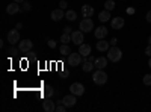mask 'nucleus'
<instances>
[{
  "label": "nucleus",
  "instance_id": "37",
  "mask_svg": "<svg viewBox=\"0 0 151 112\" xmlns=\"http://www.w3.org/2000/svg\"><path fill=\"white\" fill-rule=\"evenodd\" d=\"M14 2H17V3H23V2H26V0H14Z\"/></svg>",
  "mask_w": 151,
  "mask_h": 112
},
{
  "label": "nucleus",
  "instance_id": "9",
  "mask_svg": "<svg viewBox=\"0 0 151 112\" xmlns=\"http://www.w3.org/2000/svg\"><path fill=\"white\" fill-rule=\"evenodd\" d=\"M110 24H112V29L118 30V29H122V27H124L125 20H124L122 17H113V18H112V21H110Z\"/></svg>",
  "mask_w": 151,
  "mask_h": 112
},
{
  "label": "nucleus",
  "instance_id": "23",
  "mask_svg": "<svg viewBox=\"0 0 151 112\" xmlns=\"http://www.w3.org/2000/svg\"><path fill=\"white\" fill-rule=\"evenodd\" d=\"M65 18H67L68 21H74L76 18H77V12H76V11H73V9L67 11V12H65Z\"/></svg>",
  "mask_w": 151,
  "mask_h": 112
},
{
  "label": "nucleus",
  "instance_id": "20",
  "mask_svg": "<svg viewBox=\"0 0 151 112\" xmlns=\"http://www.w3.org/2000/svg\"><path fill=\"white\" fill-rule=\"evenodd\" d=\"M98 20L101 21V23H106V21H109V20H110V11H107V9L101 11V12L98 14Z\"/></svg>",
  "mask_w": 151,
  "mask_h": 112
},
{
  "label": "nucleus",
  "instance_id": "38",
  "mask_svg": "<svg viewBox=\"0 0 151 112\" xmlns=\"http://www.w3.org/2000/svg\"><path fill=\"white\" fill-rule=\"evenodd\" d=\"M148 67L151 68V56H150V61H148Z\"/></svg>",
  "mask_w": 151,
  "mask_h": 112
},
{
  "label": "nucleus",
  "instance_id": "16",
  "mask_svg": "<svg viewBox=\"0 0 151 112\" xmlns=\"http://www.w3.org/2000/svg\"><path fill=\"white\" fill-rule=\"evenodd\" d=\"M107 61H109V59H106L104 56L97 58L95 62H94V64H95V68H98V70H104V68L107 67Z\"/></svg>",
  "mask_w": 151,
  "mask_h": 112
},
{
  "label": "nucleus",
  "instance_id": "12",
  "mask_svg": "<svg viewBox=\"0 0 151 112\" xmlns=\"http://www.w3.org/2000/svg\"><path fill=\"white\" fill-rule=\"evenodd\" d=\"M52 20L53 21H60L62 18H65V12H64V9H55V11H52Z\"/></svg>",
  "mask_w": 151,
  "mask_h": 112
},
{
  "label": "nucleus",
  "instance_id": "1",
  "mask_svg": "<svg viewBox=\"0 0 151 112\" xmlns=\"http://www.w3.org/2000/svg\"><path fill=\"white\" fill-rule=\"evenodd\" d=\"M121 58H122V52H121L119 47L112 46L109 50H107V59L110 62H118V61H121Z\"/></svg>",
  "mask_w": 151,
  "mask_h": 112
},
{
  "label": "nucleus",
  "instance_id": "28",
  "mask_svg": "<svg viewBox=\"0 0 151 112\" xmlns=\"http://www.w3.org/2000/svg\"><path fill=\"white\" fill-rule=\"evenodd\" d=\"M23 11H30V3L29 2H23Z\"/></svg>",
  "mask_w": 151,
  "mask_h": 112
},
{
  "label": "nucleus",
  "instance_id": "34",
  "mask_svg": "<svg viewBox=\"0 0 151 112\" xmlns=\"http://www.w3.org/2000/svg\"><path fill=\"white\" fill-rule=\"evenodd\" d=\"M116 43H118L116 38H112V40H110V44H112V46H116Z\"/></svg>",
  "mask_w": 151,
  "mask_h": 112
},
{
  "label": "nucleus",
  "instance_id": "25",
  "mask_svg": "<svg viewBox=\"0 0 151 112\" xmlns=\"http://www.w3.org/2000/svg\"><path fill=\"white\" fill-rule=\"evenodd\" d=\"M71 41V35H68V33H62V36H60V43L62 44H68Z\"/></svg>",
  "mask_w": 151,
  "mask_h": 112
},
{
  "label": "nucleus",
  "instance_id": "18",
  "mask_svg": "<svg viewBox=\"0 0 151 112\" xmlns=\"http://www.w3.org/2000/svg\"><path fill=\"white\" fill-rule=\"evenodd\" d=\"M79 53L83 56V58H86V56H89L91 55V46L89 44H80L79 46Z\"/></svg>",
  "mask_w": 151,
  "mask_h": 112
},
{
  "label": "nucleus",
  "instance_id": "21",
  "mask_svg": "<svg viewBox=\"0 0 151 112\" xmlns=\"http://www.w3.org/2000/svg\"><path fill=\"white\" fill-rule=\"evenodd\" d=\"M94 67H95V64H94V62H91V61H85L83 62V65H82V70L85 71V73H89V71H92L94 70Z\"/></svg>",
  "mask_w": 151,
  "mask_h": 112
},
{
  "label": "nucleus",
  "instance_id": "24",
  "mask_svg": "<svg viewBox=\"0 0 151 112\" xmlns=\"http://www.w3.org/2000/svg\"><path fill=\"white\" fill-rule=\"evenodd\" d=\"M104 9H107V11L115 9V2H113V0H106V3H104Z\"/></svg>",
  "mask_w": 151,
  "mask_h": 112
},
{
  "label": "nucleus",
  "instance_id": "29",
  "mask_svg": "<svg viewBox=\"0 0 151 112\" xmlns=\"http://www.w3.org/2000/svg\"><path fill=\"white\" fill-rule=\"evenodd\" d=\"M67 6H68V3H67V2H65V0H62V2H60V3H59V8H60V9H65V8H67Z\"/></svg>",
  "mask_w": 151,
  "mask_h": 112
},
{
  "label": "nucleus",
  "instance_id": "39",
  "mask_svg": "<svg viewBox=\"0 0 151 112\" xmlns=\"http://www.w3.org/2000/svg\"><path fill=\"white\" fill-rule=\"evenodd\" d=\"M148 44H151V35H150V38H148Z\"/></svg>",
  "mask_w": 151,
  "mask_h": 112
},
{
  "label": "nucleus",
  "instance_id": "10",
  "mask_svg": "<svg viewBox=\"0 0 151 112\" xmlns=\"http://www.w3.org/2000/svg\"><path fill=\"white\" fill-rule=\"evenodd\" d=\"M76 102H77V98H76V95L71 92V94H68V95H65L64 98H62V103H64L67 108H73L74 105H76Z\"/></svg>",
  "mask_w": 151,
  "mask_h": 112
},
{
  "label": "nucleus",
  "instance_id": "35",
  "mask_svg": "<svg viewBox=\"0 0 151 112\" xmlns=\"http://www.w3.org/2000/svg\"><path fill=\"white\" fill-rule=\"evenodd\" d=\"M86 58H88V61H91V62H95V59H94V56H91V55H89V56H86Z\"/></svg>",
  "mask_w": 151,
  "mask_h": 112
},
{
  "label": "nucleus",
  "instance_id": "17",
  "mask_svg": "<svg viewBox=\"0 0 151 112\" xmlns=\"http://www.w3.org/2000/svg\"><path fill=\"white\" fill-rule=\"evenodd\" d=\"M82 15L85 18H91L94 15V8L91 5H83L82 6Z\"/></svg>",
  "mask_w": 151,
  "mask_h": 112
},
{
  "label": "nucleus",
  "instance_id": "6",
  "mask_svg": "<svg viewBox=\"0 0 151 112\" xmlns=\"http://www.w3.org/2000/svg\"><path fill=\"white\" fill-rule=\"evenodd\" d=\"M70 92H73L74 95H83L85 86H83L82 83H79V82H74V83H71V86H70Z\"/></svg>",
  "mask_w": 151,
  "mask_h": 112
},
{
  "label": "nucleus",
  "instance_id": "15",
  "mask_svg": "<svg viewBox=\"0 0 151 112\" xmlns=\"http://www.w3.org/2000/svg\"><path fill=\"white\" fill-rule=\"evenodd\" d=\"M106 35H107V29H106L104 26H100V27H97V29L94 30V36H95L97 40L106 38Z\"/></svg>",
  "mask_w": 151,
  "mask_h": 112
},
{
  "label": "nucleus",
  "instance_id": "2",
  "mask_svg": "<svg viewBox=\"0 0 151 112\" xmlns=\"http://www.w3.org/2000/svg\"><path fill=\"white\" fill-rule=\"evenodd\" d=\"M92 80H94V83H95V85H104V83L107 82V74H106V71L98 70V68H97V71H94Z\"/></svg>",
  "mask_w": 151,
  "mask_h": 112
},
{
  "label": "nucleus",
  "instance_id": "22",
  "mask_svg": "<svg viewBox=\"0 0 151 112\" xmlns=\"http://www.w3.org/2000/svg\"><path fill=\"white\" fill-rule=\"evenodd\" d=\"M59 53H60L62 56H70V55H71V48H70L67 44H62V46L59 47Z\"/></svg>",
  "mask_w": 151,
  "mask_h": 112
},
{
  "label": "nucleus",
  "instance_id": "8",
  "mask_svg": "<svg viewBox=\"0 0 151 112\" xmlns=\"http://www.w3.org/2000/svg\"><path fill=\"white\" fill-rule=\"evenodd\" d=\"M71 41L76 44V46H80V44H83V32L82 30H74L73 33H71Z\"/></svg>",
  "mask_w": 151,
  "mask_h": 112
},
{
  "label": "nucleus",
  "instance_id": "11",
  "mask_svg": "<svg viewBox=\"0 0 151 112\" xmlns=\"http://www.w3.org/2000/svg\"><path fill=\"white\" fill-rule=\"evenodd\" d=\"M95 48H97L98 52H107L109 48H110V44H109V41H106V38H103V40H98Z\"/></svg>",
  "mask_w": 151,
  "mask_h": 112
},
{
  "label": "nucleus",
  "instance_id": "3",
  "mask_svg": "<svg viewBox=\"0 0 151 112\" xmlns=\"http://www.w3.org/2000/svg\"><path fill=\"white\" fill-rule=\"evenodd\" d=\"M80 30L83 32V33H88V32H92V29H94V21L91 20V18H83L82 21H80Z\"/></svg>",
  "mask_w": 151,
  "mask_h": 112
},
{
  "label": "nucleus",
  "instance_id": "33",
  "mask_svg": "<svg viewBox=\"0 0 151 112\" xmlns=\"http://www.w3.org/2000/svg\"><path fill=\"white\" fill-rule=\"evenodd\" d=\"M145 18H147V21H148V23H151V11H148V12H147V17H145Z\"/></svg>",
  "mask_w": 151,
  "mask_h": 112
},
{
  "label": "nucleus",
  "instance_id": "13",
  "mask_svg": "<svg viewBox=\"0 0 151 112\" xmlns=\"http://www.w3.org/2000/svg\"><path fill=\"white\" fill-rule=\"evenodd\" d=\"M42 109L45 112H55L56 111V105H55V102L50 100V98H45V100L42 102Z\"/></svg>",
  "mask_w": 151,
  "mask_h": 112
},
{
  "label": "nucleus",
  "instance_id": "19",
  "mask_svg": "<svg viewBox=\"0 0 151 112\" xmlns=\"http://www.w3.org/2000/svg\"><path fill=\"white\" fill-rule=\"evenodd\" d=\"M42 95H44V98H50L53 94H55V90L52 88L50 85H42Z\"/></svg>",
  "mask_w": 151,
  "mask_h": 112
},
{
  "label": "nucleus",
  "instance_id": "4",
  "mask_svg": "<svg viewBox=\"0 0 151 112\" xmlns=\"http://www.w3.org/2000/svg\"><path fill=\"white\" fill-rule=\"evenodd\" d=\"M18 48H20L21 53H29L32 48H33V43L30 40H21L18 43Z\"/></svg>",
  "mask_w": 151,
  "mask_h": 112
},
{
  "label": "nucleus",
  "instance_id": "27",
  "mask_svg": "<svg viewBox=\"0 0 151 112\" xmlns=\"http://www.w3.org/2000/svg\"><path fill=\"white\" fill-rule=\"evenodd\" d=\"M18 50H20V48H15V47H12V48H9V52H8V53H9L11 56H15Z\"/></svg>",
  "mask_w": 151,
  "mask_h": 112
},
{
  "label": "nucleus",
  "instance_id": "32",
  "mask_svg": "<svg viewBox=\"0 0 151 112\" xmlns=\"http://www.w3.org/2000/svg\"><path fill=\"white\" fill-rule=\"evenodd\" d=\"M64 33H68V35H71V33H73V32H71V27H70V26L64 27Z\"/></svg>",
  "mask_w": 151,
  "mask_h": 112
},
{
  "label": "nucleus",
  "instance_id": "14",
  "mask_svg": "<svg viewBox=\"0 0 151 112\" xmlns=\"http://www.w3.org/2000/svg\"><path fill=\"white\" fill-rule=\"evenodd\" d=\"M6 12H8L9 15L18 14V12H20V5H18L17 2H12V3H9V5L6 6Z\"/></svg>",
  "mask_w": 151,
  "mask_h": 112
},
{
  "label": "nucleus",
  "instance_id": "36",
  "mask_svg": "<svg viewBox=\"0 0 151 112\" xmlns=\"http://www.w3.org/2000/svg\"><path fill=\"white\" fill-rule=\"evenodd\" d=\"M127 12H129V14H134V9H133V8H129Z\"/></svg>",
  "mask_w": 151,
  "mask_h": 112
},
{
  "label": "nucleus",
  "instance_id": "31",
  "mask_svg": "<svg viewBox=\"0 0 151 112\" xmlns=\"http://www.w3.org/2000/svg\"><path fill=\"white\" fill-rule=\"evenodd\" d=\"M48 47H50V48H55V47H56V43H55L53 40H48Z\"/></svg>",
  "mask_w": 151,
  "mask_h": 112
},
{
  "label": "nucleus",
  "instance_id": "7",
  "mask_svg": "<svg viewBox=\"0 0 151 112\" xmlns=\"http://www.w3.org/2000/svg\"><path fill=\"white\" fill-rule=\"evenodd\" d=\"M8 41H9V44L20 43V32H18V29H12V30L8 32Z\"/></svg>",
  "mask_w": 151,
  "mask_h": 112
},
{
  "label": "nucleus",
  "instance_id": "26",
  "mask_svg": "<svg viewBox=\"0 0 151 112\" xmlns=\"http://www.w3.org/2000/svg\"><path fill=\"white\" fill-rule=\"evenodd\" d=\"M142 82H144V85L150 86L151 85V74H145V76L142 77Z\"/></svg>",
  "mask_w": 151,
  "mask_h": 112
},
{
  "label": "nucleus",
  "instance_id": "5",
  "mask_svg": "<svg viewBox=\"0 0 151 112\" xmlns=\"http://www.w3.org/2000/svg\"><path fill=\"white\" fill-rule=\"evenodd\" d=\"M82 55L80 53H73L71 52V55L68 56V64L71 65V67H77V65H80L82 64Z\"/></svg>",
  "mask_w": 151,
  "mask_h": 112
},
{
  "label": "nucleus",
  "instance_id": "30",
  "mask_svg": "<svg viewBox=\"0 0 151 112\" xmlns=\"http://www.w3.org/2000/svg\"><path fill=\"white\" fill-rule=\"evenodd\" d=\"M145 55L151 56V44H148V46H147V48H145Z\"/></svg>",
  "mask_w": 151,
  "mask_h": 112
}]
</instances>
